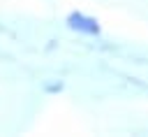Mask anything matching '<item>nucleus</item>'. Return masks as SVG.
<instances>
[{"label": "nucleus", "mask_w": 148, "mask_h": 137, "mask_svg": "<svg viewBox=\"0 0 148 137\" xmlns=\"http://www.w3.org/2000/svg\"><path fill=\"white\" fill-rule=\"evenodd\" d=\"M67 26L72 30H79V33H86V35H99V23L92 16H86L81 12H72L67 16Z\"/></svg>", "instance_id": "1"}]
</instances>
